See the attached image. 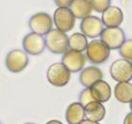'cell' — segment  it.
<instances>
[{
    "label": "cell",
    "instance_id": "14",
    "mask_svg": "<svg viewBox=\"0 0 132 124\" xmlns=\"http://www.w3.org/2000/svg\"><path fill=\"white\" fill-rule=\"evenodd\" d=\"M103 78V72L95 66H90L83 68L80 71L79 82L85 88H90L94 83L101 80Z\"/></svg>",
    "mask_w": 132,
    "mask_h": 124
},
{
    "label": "cell",
    "instance_id": "3",
    "mask_svg": "<svg viewBox=\"0 0 132 124\" xmlns=\"http://www.w3.org/2000/svg\"><path fill=\"white\" fill-rule=\"evenodd\" d=\"M46 78L52 85L61 88L69 83L71 79V72L61 62H56L48 67Z\"/></svg>",
    "mask_w": 132,
    "mask_h": 124
},
{
    "label": "cell",
    "instance_id": "11",
    "mask_svg": "<svg viewBox=\"0 0 132 124\" xmlns=\"http://www.w3.org/2000/svg\"><path fill=\"white\" fill-rule=\"evenodd\" d=\"M86 55L82 52H77L69 49L64 53L61 58V63L70 71V72H80L86 64Z\"/></svg>",
    "mask_w": 132,
    "mask_h": 124
},
{
    "label": "cell",
    "instance_id": "21",
    "mask_svg": "<svg viewBox=\"0 0 132 124\" xmlns=\"http://www.w3.org/2000/svg\"><path fill=\"white\" fill-rule=\"evenodd\" d=\"M93 9L102 13L111 6V0H91Z\"/></svg>",
    "mask_w": 132,
    "mask_h": 124
},
{
    "label": "cell",
    "instance_id": "17",
    "mask_svg": "<svg viewBox=\"0 0 132 124\" xmlns=\"http://www.w3.org/2000/svg\"><path fill=\"white\" fill-rule=\"evenodd\" d=\"M66 121L69 124H79L85 119V110L79 102H73L66 109Z\"/></svg>",
    "mask_w": 132,
    "mask_h": 124
},
{
    "label": "cell",
    "instance_id": "8",
    "mask_svg": "<svg viewBox=\"0 0 132 124\" xmlns=\"http://www.w3.org/2000/svg\"><path fill=\"white\" fill-rule=\"evenodd\" d=\"M100 40L107 45L110 50L119 49L126 41L125 31L120 26L117 27H106L103 29Z\"/></svg>",
    "mask_w": 132,
    "mask_h": 124
},
{
    "label": "cell",
    "instance_id": "26",
    "mask_svg": "<svg viewBox=\"0 0 132 124\" xmlns=\"http://www.w3.org/2000/svg\"><path fill=\"white\" fill-rule=\"evenodd\" d=\"M45 124H63V123L61 122L60 120H57V119H52V120H49L48 122H46Z\"/></svg>",
    "mask_w": 132,
    "mask_h": 124
},
{
    "label": "cell",
    "instance_id": "18",
    "mask_svg": "<svg viewBox=\"0 0 132 124\" xmlns=\"http://www.w3.org/2000/svg\"><path fill=\"white\" fill-rule=\"evenodd\" d=\"M116 100L123 103H129L132 100V84L130 82H118L114 88Z\"/></svg>",
    "mask_w": 132,
    "mask_h": 124
},
{
    "label": "cell",
    "instance_id": "6",
    "mask_svg": "<svg viewBox=\"0 0 132 124\" xmlns=\"http://www.w3.org/2000/svg\"><path fill=\"white\" fill-rule=\"evenodd\" d=\"M53 22L59 30L68 32L75 27L76 17L68 7H59L54 11Z\"/></svg>",
    "mask_w": 132,
    "mask_h": 124
},
{
    "label": "cell",
    "instance_id": "19",
    "mask_svg": "<svg viewBox=\"0 0 132 124\" xmlns=\"http://www.w3.org/2000/svg\"><path fill=\"white\" fill-rule=\"evenodd\" d=\"M88 39L82 33H74L69 37V49L83 52L86 51L88 46Z\"/></svg>",
    "mask_w": 132,
    "mask_h": 124
},
{
    "label": "cell",
    "instance_id": "10",
    "mask_svg": "<svg viewBox=\"0 0 132 124\" xmlns=\"http://www.w3.org/2000/svg\"><path fill=\"white\" fill-rule=\"evenodd\" d=\"M104 24L101 18L94 15H89L81 20L80 23V31L87 38L95 39L100 37L102 31L104 29Z\"/></svg>",
    "mask_w": 132,
    "mask_h": 124
},
{
    "label": "cell",
    "instance_id": "9",
    "mask_svg": "<svg viewBox=\"0 0 132 124\" xmlns=\"http://www.w3.org/2000/svg\"><path fill=\"white\" fill-rule=\"evenodd\" d=\"M23 48L28 55H39L45 49V39L43 35L30 32L27 34L22 41Z\"/></svg>",
    "mask_w": 132,
    "mask_h": 124
},
{
    "label": "cell",
    "instance_id": "1",
    "mask_svg": "<svg viewBox=\"0 0 132 124\" xmlns=\"http://www.w3.org/2000/svg\"><path fill=\"white\" fill-rule=\"evenodd\" d=\"M45 45L50 52L56 55H63L69 50V37L66 32L52 28L44 37Z\"/></svg>",
    "mask_w": 132,
    "mask_h": 124
},
{
    "label": "cell",
    "instance_id": "25",
    "mask_svg": "<svg viewBox=\"0 0 132 124\" xmlns=\"http://www.w3.org/2000/svg\"><path fill=\"white\" fill-rule=\"evenodd\" d=\"M79 124H100V123L97 122V121H93V120H90V119H84Z\"/></svg>",
    "mask_w": 132,
    "mask_h": 124
},
{
    "label": "cell",
    "instance_id": "13",
    "mask_svg": "<svg viewBox=\"0 0 132 124\" xmlns=\"http://www.w3.org/2000/svg\"><path fill=\"white\" fill-rule=\"evenodd\" d=\"M92 96L97 102H106L111 97V88L104 80H98L90 87Z\"/></svg>",
    "mask_w": 132,
    "mask_h": 124
},
{
    "label": "cell",
    "instance_id": "28",
    "mask_svg": "<svg viewBox=\"0 0 132 124\" xmlns=\"http://www.w3.org/2000/svg\"><path fill=\"white\" fill-rule=\"evenodd\" d=\"M24 124H34V123H31V122H27V123H24Z\"/></svg>",
    "mask_w": 132,
    "mask_h": 124
},
{
    "label": "cell",
    "instance_id": "24",
    "mask_svg": "<svg viewBox=\"0 0 132 124\" xmlns=\"http://www.w3.org/2000/svg\"><path fill=\"white\" fill-rule=\"evenodd\" d=\"M123 124H132V112L127 114L124 119V123Z\"/></svg>",
    "mask_w": 132,
    "mask_h": 124
},
{
    "label": "cell",
    "instance_id": "29",
    "mask_svg": "<svg viewBox=\"0 0 132 124\" xmlns=\"http://www.w3.org/2000/svg\"><path fill=\"white\" fill-rule=\"evenodd\" d=\"M131 64H132V60H131Z\"/></svg>",
    "mask_w": 132,
    "mask_h": 124
},
{
    "label": "cell",
    "instance_id": "2",
    "mask_svg": "<svg viewBox=\"0 0 132 124\" xmlns=\"http://www.w3.org/2000/svg\"><path fill=\"white\" fill-rule=\"evenodd\" d=\"M110 49L101 40H94L87 46L86 58L93 64H102L109 59Z\"/></svg>",
    "mask_w": 132,
    "mask_h": 124
},
{
    "label": "cell",
    "instance_id": "7",
    "mask_svg": "<svg viewBox=\"0 0 132 124\" xmlns=\"http://www.w3.org/2000/svg\"><path fill=\"white\" fill-rule=\"evenodd\" d=\"M53 18L46 12H37L33 14L28 21V26L34 33L46 35L53 27Z\"/></svg>",
    "mask_w": 132,
    "mask_h": 124
},
{
    "label": "cell",
    "instance_id": "22",
    "mask_svg": "<svg viewBox=\"0 0 132 124\" xmlns=\"http://www.w3.org/2000/svg\"><path fill=\"white\" fill-rule=\"evenodd\" d=\"M78 100H79V102L83 106H86L89 102L95 101L94 99V97L92 96L90 88H85L83 90H81V92L79 94V97H78Z\"/></svg>",
    "mask_w": 132,
    "mask_h": 124
},
{
    "label": "cell",
    "instance_id": "4",
    "mask_svg": "<svg viewBox=\"0 0 132 124\" xmlns=\"http://www.w3.org/2000/svg\"><path fill=\"white\" fill-rule=\"evenodd\" d=\"M110 76L116 82H129L132 80L131 61L120 58L113 61L110 68Z\"/></svg>",
    "mask_w": 132,
    "mask_h": 124
},
{
    "label": "cell",
    "instance_id": "5",
    "mask_svg": "<svg viewBox=\"0 0 132 124\" xmlns=\"http://www.w3.org/2000/svg\"><path fill=\"white\" fill-rule=\"evenodd\" d=\"M28 61V55L24 50L14 49L6 55L5 64L10 72L18 73L23 72L27 68Z\"/></svg>",
    "mask_w": 132,
    "mask_h": 124
},
{
    "label": "cell",
    "instance_id": "16",
    "mask_svg": "<svg viewBox=\"0 0 132 124\" xmlns=\"http://www.w3.org/2000/svg\"><path fill=\"white\" fill-rule=\"evenodd\" d=\"M84 110L85 118L93 121H101L106 116V108L102 102L97 101L89 102L86 106H84Z\"/></svg>",
    "mask_w": 132,
    "mask_h": 124
},
{
    "label": "cell",
    "instance_id": "27",
    "mask_svg": "<svg viewBox=\"0 0 132 124\" xmlns=\"http://www.w3.org/2000/svg\"><path fill=\"white\" fill-rule=\"evenodd\" d=\"M129 107H130V110H131V112H132V100H131V102H129Z\"/></svg>",
    "mask_w": 132,
    "mask_h": 124
},
{
    "label": "cell",
    "instance_id": "23",
    "mask_svg": "<svg viewBox=\"0 0 132 124\" xmlns=\"http://www.w3.org/2000/svg\"><path fill=\"white\" fill-rule=\"evenodd\" d=\"M73 0H54V3L59 7H68L72 3Z\"/></svg>",
    "mask_w": 132,
    "mask_h": 124
},
{
    "label": "cell",
    "instance_id": "12",
    "mask_svg": "<svg viewBox=\"0 0 132 124\" xmlns=\"http://www.w3.org/2000/svg\"><path fill=\"white\" fill-rule=\"evenodd\" d=\"M101 20L106 27H117L124 22V13L120 8L110 6L102 12Z\"/></svg>",
    "mask_w": 132,
    "mask_h": 124
},
{
    "label": "cell",
    "instance_id": "20",
    "mask_svg": "<svg viewBox=\"0 0 132 124\" xmlns=\"http://www.w3.org/2000/svg\"><path fill=\"white\" fill-rule=\"evenodd\" d=\"M119 54L122 58L132 60V39L126 40L125 42L122 44V46L119 48Z\"/></svg>",
    "mask_w": 132,
    "mask_h": 124
},
{
    "label": "cell",
    "instance_id": "15",
    "mask_svg": "<svg viewBox=\"0 0 132 124\" xmlns=\"http://www.w3.org/2000/svg\"><path fill=\"white\" fill-rule=\"evenodd\" d=\"M76 19H84L91 15L93 9L91 0H73L69 6Z\"/></svg>",
    "mask_w": 132,
    "mask_h": 124
},
{
    "label": "cell",
    "instance_id": "30",
    "mask_svg": "<svg viewBox=\"0 0 132 124\" xmlns=\"http://www.w3.org/2000/svg\"><path fill=\"white\" fill-rule=\"evenodd\" d=\"M0 124H1V123H0Z\"/></svg>",
    "mask_w": 132,
    "mask_h": 124
}]
</instances>
